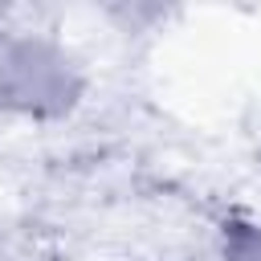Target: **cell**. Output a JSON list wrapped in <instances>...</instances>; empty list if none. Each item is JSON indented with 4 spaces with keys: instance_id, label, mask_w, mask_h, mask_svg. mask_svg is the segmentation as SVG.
Returning <instances> with one entry per match:
<instances>
[{
    "instance_id": "1",
    "label": "cell",
    "mask_w": 261,
    "mask_h": 261,
    "mask_svg": "<svg viewBox=\"0 0 261 261\" xmlns=\"http://www.w3.org/2000/svg\"><path fill=\"white\" fill-rule=\"evenodd\" d=\"M77 73L69 57L41 41L0 29V106L20 114H57L73 102Z\"/></svg>"
}]
</instances>
